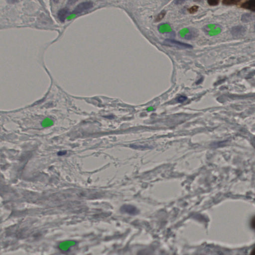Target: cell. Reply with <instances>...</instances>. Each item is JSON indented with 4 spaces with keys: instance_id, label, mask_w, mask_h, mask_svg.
Wrapping results in <instances>:
<instances>
[{
    "instance_id": "1",
    "label": "cell",
    "mask_w": 255,
    "mask_h": 255,
    "mask_svg": "<svg viewBox=\"0 0 255 255\" xmlns=\"http://www.w3.org/2000/svg\"><path fill=\"white\" fill-rule=\"evenodd\" d=\"M93 7V3L92 2H85L79 4L77 6L75 9L72 11V14L78 15L83 13V11L91 9Z\"/></svg>"
},
{
    "instance_id": "2",
    "label": "cell",
    "mask_w": 255,
    "mask_h": 255,
    "mask_svg": "<svg viewBox=\"0 0 255 255\" xmlns=\"http://www.w3.org/2000/svg\"><path fill=\"white\" fill-rule=\"evenodd\" d=\"M164 43L167 46H174V47H178V48L191 49L192 47V46H191L190 44L180 42V41H176L174 39H166V41H164Z\"/></svg>"
},
{
    "instance_id": "3",
    "label": "cell",
    "mask_w": 255,
    "mask_h": 255,
    "mask_svg": "<svg viewBox=\"0 0 255 255\" xmlns=\"http://www.w3.org/2000/svg\"><path fill=\"white\" fill-rule=\"evenodd\" d=\"M241 7L242 8L250 10L253 12L255 11V0H249L244 2L241 5Z\"/></svg>"
},
{
    "instance_id": "4",
    "label": "cell",
    "mask_w": 255,
    "mask_h": 255,
    "mask_svg": "<svg viewBox=\"0 0 255 255\" xmlns=\"http://www.w3.org/2000/svg\"><path fill=\"white\" fill-rule=\"evenodd\" d=\"M68 9L67 8H63L59 10L58 13V18L62 23H64L66 20V16L68 14Z\"/></svg>"
},
{
    "instance_id": "5",
    "label": "cell",
    "mask_w": 255,
    "mask_h": 255,
    "mask_svg": "<svg viewBox=\"0 0 255 255\" xmlns=\"http://www.w3.org/2000/svg\"><path fill=\"white\" fill-rule=\"evenodd\" d=\"M245 31V29L242 26H236L233 28L232 31L233 34L235 35H240Z\"/></svg>"
},
{
    "instance_id": "6",
    "label": "cell",
    "mask_w": 255,
    "mask_h": 255,
    "mask_svg": "<svg viewBox=\"0 0 255 255\" xmlns=\"http://www.w3.org/2000/svg\"><path fill=\"white\" fill-rule=\"evenodd\" d=\"M240 1H237V0H224L223 1L222 3L223 5L226 6H233V5H237Z\"/></svg>"
},
{
    "instance_id": "7",
    "label": "cell",
    "mask_w": 255,
    "mask_h": 255,
    "mask_svg": "<svg viewBox=\"0 0 255 255\" xmlns=\"http://www.w3.org/2000/svg\"><path fill=\"white\" fill-rule=\"evenodd\" d=\"M122 209L123 210L126 211L129 213H134V212L136 211L135 207L131 205H124L122 207Z\"/></svg>"
},
{
    "instance_id": "8",
    "label": "cell",
    "mask_w": 255,
    "mask_h": 255,
    "mask_svg": "<svg viewBox=\"0 0 255 255\" xmlns=\"http://www.w3.org/2000/svg\"><path fill=\"white\" fill-rule=\"evenodd\" d=\"M253 19V16L252 15L249 14H245L244 15H243L242 16V21L244 22H248V21H252Z\"/></svg>"
},
{
    "instance_id": "9",
    "label": "cell",
    "mask_w": 255,
    "mask_h": 255,
    "mask_svg": "<svg viewBox=\"0 0 255 255\" xmlns=\"http://www.w3.org/2000/svg\"><path fill=\"white\" fill-rule=\"evenodd\" d=\"M166 15V11H162L156 16L155 21L156 22H159V21H161L164 18Z\"/></svg>"
},
{
    "instance_id": "10",
    "label": "cell",
    "mask_w": 255,
    "mask_h": 255,
    "mask_svg": "<svg viewBox=\"0 0 255 255\" xmlns=\"http://www.w3.org/2000/svg\"><path fill=\"white\" fill-rule=\"evenodd\" d=\"M198 9H199V7L197 6H192L189 9V13L193 14L196 13L197 11H198Z\"/></svg>"
},
{
    "instance_id": "11",
    "label": "cell",
    "mask_w": 255,
    "mask_h": 255,
    "mask_svg": "<svg viewBox=\"0 0 255 255\" xmlns=\"http://www.w3.org/2000/svg\"><path fill=\"white\" fill-rule=\"evenodd\" d=\"M208 4L211 6H215L218 5L219 1L218 0H209L207 1Z\"/></svg>"
},
{
    "instance_id": "12",
    "label": "cell",
    "mask_w": 255,
    "mask_h": 255,
    "mask_svg": "<svg viewBox=\"0 0 255 255\" xmlns=\"http://www.w3.org/2000/svg\"><path fill=\"white\" fill-rule=\"evenodd\" d=\"M186 100H187V97L186 96L180 95L177 98L176 101H177V102L182 103Z\"/></svg>"
},
{
    "instance_id": "13",
    "label": "cell",
    "mask_w": 255,
    "mask_h": 255,
    "mask_svg": "<svg viewBox=\"0 0 255 255\" xmlns=\"http://www.w3.org/2000/svg\"><path fill=\"white\" fill-rule=\"evenodd\" d=\"M66 154V151H59V153H58L57 154L59 155V156H64V155H65V154Z\"/></svg>"
}]
</instances>
